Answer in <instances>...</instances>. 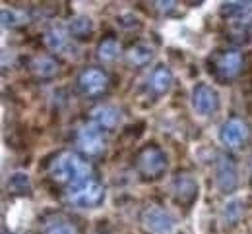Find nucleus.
<instances>
[{"label": "nucleus", "instance_id": "nucleus-1", "mask_svg": "<svg viewBox=\"0 0 252 234\" xmlns=\"http://www.w3.org/2000/svg\"><path fill=\"white\" fill-rule=\"evenodd\" d=\"M47 172H49L51 180H55L57 184H63L64 190L74 186V184L84 182L86 178L95 176L94 167L84 157H80L74 151H61V153H57L49 161Z\"/></svg>", "mask_w": 252, "mask_h": 234}, {"label": "nucleus", "instance_id": "nucleus-2", "mask_svg": "<svg viewBox=\"0 0 252 234\" xmlns=\"http://www.w3.org/2000/svg\"><path fill=\"white\" fill-rule=\"evenodd\" d=\"M64 200L74 207L95 209L105 201V186L99 182L97 176L86 178L80 184H74L64 190Z\"/></svg>", "mask_w": 252, "mask_h": 234}, {"label": "nucleus", "instance_id": "nucleus-3", "mask_svg": "<svg viewBox=\"0 0 252 234\" xmlns=\"http://www.w3.org/2000/svg\"><path fill=\"white\" fill-rule=\"evenodd\" d=\"M243 54L239 51L233 49H225V51H216L210 58H208V70L210 74L221 81V83H229L235 78H239V74L243 72Z\"/></svg>", "mask_w": 252, "mask_h": 234}, {"label": "nucleus", "instance_id": "nucleus-4", "mask_svg": "<svg viewBox=\"0 0 252 234\" xmlns=\"http://www.w3.org/2000/svg\"><path fill=\"white\" fill-rule=\"evenodd\" d=\"M167 155L158 145H146L138 151L134 167L144 180H158L167 170Z\"/></svg>", "mask_w": 252, "mask_h": 234}, {"label": "nucleus", "instance_id": "nucleus-5", "mask_svg": "<svg viewBox=\"0 0 252 234\" xmlns=\"http://www.w3.org/2000/svg\"><path fill=\"white\" fill-rule=\"evenodd\" d=\"M76 83H78V89H80V93L84 97H88V99H99V97H103L109 91L111 79H109V74L105 70L90 66L80 72Z\"/></svg>", "mask_w": 252, "mask_h": 234}, {"label": "nucleus", "instance_id": "nucleus-6", "mask_svg": "<svg viewBox=\"0 0 252 234\" xmlns=\"http://www.w3.org/2000/svg\"><path fill=\"white\" fill-rule=\"evenodd\" d=\"M220 139L221 143L227 149H241L249 143L251 139V126L239 118V116H231L229 120L223 122L220 130Z\"/></svg>", "mask_w": 252, "mask_h": 234}, {"label": "nucleus", "instance_id": "nucleus-7", "mask_svg": "<svg viewBox=\"0 0 252 234\" xmlns=\"http://www.w3.org/2000/svg\"><path fill=\"white\" fill-rule=\"evenodd\" d=\"M140 223L148 233L154 234H165L175 227V217L171 215V211H167L161 205H148L142 209L140 213Z\"/></svg>", "mask_w": 252, "mask_h": 234}, {"label": "nucleus", "instance_id": "nucleus-8", "mask_svg": "<svg viewBox=\"0 0 252 234\" xmlns=\"http://www.w3.org/2000/svg\"><path fill=\"white\" fill-rule=\"evenodd\" d=\"M76 145L86 157H99L105 151V132L94 122H88L78 130Z\"/></svg>", "mask_w": 252, "mask_h": 234}, {"label": "nucleus", "instance_id": "nucleus-9", "mask_svg": "<svg viewBox=\"0 0 252 234\" xmlns=\"http://www.w3.org/2000/svg\"><path fill=\"white\" fill-rule=\"evenodd\" d=\"M214 170H216L218 188L223 194H233L239 184V172H237V165H235L233 157L227 153H220L214 163Z\"/></svg>", "mask_w": 252, "mask_h": 234}, {"label": "nucleus", "instance_id": "nucleus-10", "mask_svg": "<svg viewBox=\"0 0 252 234\" xmlns=\"http://www.w3.org/2000/svg\"><path fill=\"white\" fill-rule=\"evenodd\" d=\"M171 192L179 205L189 209L198 198V182L194 180V176L190 172H177L173 178V184H171Z\"/></svg>", "mask_w": 252, "mask_h": 234}, {"label": "nucleus", "instance_id": "nucleus-11", "mask_svg": "<svg viewBox=\"0 0 252 234\" xmlns=\"http://www.w3.org/2000/svg\"><path fill=\"white\" fill-rule=\"evenodd\" d=\"M41 234H84V229L66 213H51L41 221Z\"/></svg>", "mask_w": 252, "mask_h": 234}, {"label": "nucleus", "instance_id": "nucleus-12", "mask_svg": "<svg viewBox=\"0 0 252 234\" xmlns=\"http://www.w3.org/2000/svg\"><path fill=\"white\" fill-rule=\"evenodd\" d=\"M192 106L202 116H212L220 108V95L208 83H198L192 89Z\"/></svg>", "mask_w": 252, "mask_h": 234}, {"label": "nucleus", "instance_id": "nucleus-13", "mask_svg": "<svg viewBox=\"0 0 252 234\" xmlns=\"http://www.w3.org/2000/svg\"><path fill=\"white\" fill-rule=\"evenodd\" d=\"M221 16L237 27L252 26V2H225L221 6Z\"/></svg>", "mask_w": 252, "mask_h": 234}, {"label": "nucleus", "instance_id": "nucleus-14", "mask_svg": "<svg viewBox=\"0 0 252 234\" xmlns=\"http://www.w3.org/2000/svg\"><path fill=\"white\" fill-rule=\"evenodd\" d=\"M123 120V112L113 104H99L92 110V122L97 124L103 132L115 130Z\"/></svg>", "mask_w": 252, "mask_h": 234}, {"label": "nucleus", "instance_id": "nucleus-15", "mask_svg": "<svg viewBox=\"0 0 252 234\" xmlns=\"http://www.w3.org/2000/svg\"><path fill=\"white\" fill-rule=\"evenodd\" d=\"M30 72L37 79H53L55 76H59L61 64L51 54H37L30 60Z\"/></svg>", "mask_w": 252, "mask_h": 234}, {"label": "nucleus", "instance_id": "nucleus-16", "mask_svg": "<svg viewBox=\"0 0 252 234\" xmlns=\"http://www.w3.org/2000/svg\"><path fill=\"white\" fill-rule=\"evenodd\" d=\"M125 58L128 62V66L132 68H144L148 66L154 58V49L148 43H136L132 45L125 52Z\"/></svg>", "mask_w": 252, "mask_h": 234}, {"label": "nucleus", "instance_id": "nucleus-17", "mask_svg": "<svg viewBox=\"0 0 252 234\" xmlns=\"http://www.w3.org/2000/svg\"><path fill=\"white\" fill-rule=\"evenodd\" d=\"M150 89L154 95H165L173 85V74L167 66H158L150 76Z\"/></svg>", "mask_w": 252, "mask_h": 234}, {"label": "nucleus", "instance_id": "nucleus-18", "mask_svg": "<svg viewBox=\"0 0 252 234\" xmlns=\"http://www.w3.org/2000/svg\"><path fill=\"white\" fill-rule=\"evenodd\" d=\"M43 43L53 52H64L70 47V33H66L63 27H59V26L49 27L45 31V35H43Z\"/></svg>", "mask_w": 252, "mask_h": 234}, {"label": "nucleus", "instance_id": "nucleus-19", "mask_svg": "<svg viewBox=\"0 0 252 234\" xmlns=\"http://www.w3.org/2000/svg\"><path fill=\"white\" fill-rule=\"evenodd\" d=\"M68 33L74 39H90V35L94 33V22L88 16H78L70 22L68 26Z\"/></svg>", "mask_w": 252, "mask_h": 234}, {"label": "nucleus", "instance_id": "nucleus-20", "mask_svg": "<svg viewBox=\"0 0 252 234\" xmlns=\"http://www.w3.org/2000/svg\"><path fill=\"white\" fill-rule=\"evenodd\" d=\"M121 52V45L115 37H105L99 45H97V58L103 62H113Z\"/></svg>", "mask_w": 252, "mask_h": 234}, {"label": "nucleus", "instance_id": "nucleus-21", "mask_svg": "<svg viewBox=\"0 0 252 234\" xmlns=\"http://www.w3.org/2000/svg\"><path fill=\"white\" fill-rule=\"evenodd\" d=\"M8 188L12 190V194H18V196L30 194V192H32V184H30L28 174H22V172L14 174V176L10 178V182H8Z\"/></svg>", "mask_w": 252, "mask_h": 234}, {"label": "nucleus", "instance_id": "nucleus-22", "mask_svg": "<svg viewBox=\"0 0 252 234\" xmlns=\"http://www.w3.org/2000/svg\"><path fill=\"white\" fill-rule=\"evenodd\" d=\"M154 6H156L158 10H161V12H171V10H175L177 2H156Z\"/></svg>", "mask_w": 252, "mask_h": 234}, {"label": "nucleus", "instance_id": "nucleus-23", "mask_svg": "<svg viewBox=\"0 0 252 234\" xmlns=\"http://www.w3.org/2000/svg\"><path fill=\"white\" fill-rule=\"evenodd\" d=\"M251 180H252V161H251Z\"/></svg>", "mask_w": 252, "mask_h": 234}]
</instances>
